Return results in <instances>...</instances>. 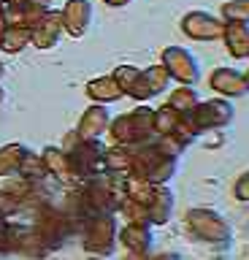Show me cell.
<instances>
[{
	"instance_id": "obj_5",
	"label": "cell",
	"mask_w": 249,
	"mask_h": 260,
	"mask_svg": "<svg viewBox=\"0 0 249 260\" xmlns=\"http://www.w3.org/2000/svg\"><path fill=\"white\" fill-rule=\"evenodd\" d=\"M222 27H225V22L217 19V16H211V14H206V11H190L182 19L184 36H190L195 41H214V38H220Z\"/></svg>"
},
{
	"instance_id": "obj_8",
	"label": "cell",
	"mask_w": 249,
	"mask_h": 260,
	"mask_svg": "<svg viewBox=\"0 0 249 260\" xmlns=\"http://www.w3.org/2000/svg\"><path fill=\"white\" fill-rule=\"evenodd\" d=\"M117 79L122 95H130L135 101H149L155 98L149 92V84H147V76H144V68H135V65H119V68L111 73Z\"/></svg>"
},
{
	"instance_id": "obj_23",
	"label": "cell",
	"mask_w": 249,
	"mask_h": 260,
	"mask_svg": "<svg viewBox=\"0 0 249 260\" xmlns=\"http://www.w3.org/2000/svg\"><path fill=\"white\" fill-rule=\"evenodd\" d=\"M6 24H9V19H6V16H0V36H3V30H6Z\"/></svg>"
},
{
	"instance_id": "obj_14",
	"label": "cell",
	"mask_w": 249,
	"mask_h": 260,
	"mask_svg": "<svg viewBox=\"0 0 249 260\" xmlns=\"http://www.w3.org/2000/svg\"><path fill=\"white\" fill-rule=\"evenodd\" d=\"M87 95H90L95 103L106 106V103L119 101V98H122V89H119L114 76H98V79L87 81Z\"/></svg>"
},
{
	"instance_id": "obj_16",
	"label": "cell",
	"mask_w": 249,
	"mask_h": 260,
	"mask_svg": "<svg viewBox=\"0 0 249 260\" xmlns=\"http://www.w3.org/2000/svg\"><path fill=\"white\" fill-rule=\"evenodd\" d=\"M25 46H30V27L25 24H6L3 36H0V49L6 54H19Z\"/></svg>"
},
{
	"instance_id": "obj_10",
	"label": "cell",
	"mask_w": 249,
	"mask_h": 260,
	"mask_svg": "<svg viewBox=\"0 0 249 260\" xmlns=\"http://www.w3.org/2000/svg\"><path fill=\"white\" fill-rule=\"evenodd\" d=\"M109 125H111L109 109H106L103 103H95V106H90V109L82 114L76 133L82 136V138H100V136L109 130Z\"/></svg>"
},
{
	"instance_id": "obj_11",
	"label": "cell",
	"mask_w": 249,
	"mask_h": 260,
	"mask_svg": "<svg viewBox=\"0 0 249 260\" xmlns=\"http://www.w3.org/2000/svg\"><path fill=\"white\" fill-rule=\"evenodd\" d=\"M41 160H44V168H46V174H49V176L62 179V182H65V179H76L68 152L60 149V146H46V149L41 152Z\"/></svg>"
},
{
	"instance_id": "obj_6",
	"label": "cell",
	"mask_w": 249,
	"mask_h": 260,
	"mask_svg": "<svg viewBox=\"0 0 249 260\" xmlns=\"http://www.w3.org/2000/svg\"><path fill=\"white\" fill-rule=\"evenodd\" d=\"M192 122H195L198 130L203 127H225L233 119V106L228 101H206L198 103L195 109L190 111Z\"/></svg>"
},
{
	"instance_id": "obj_15",
	"label": "cell",
	"mask_w": 249,
	"mask_h": 260,
	"mask_svg": "<svg viewBox=\"0 0 249 260\" xmlns=\"http://www.w3.org/2000/svg\"><path fill=\"white\" fill-rule=\"evenodd\" d=\"M30 149L25 144H6L0 146V176H17Z\"/></svg>"
},
{
	"instance_id": "obj_27",
	"label": "cell",
	"mask_w": 249,
	"mask_h": 260,
	"mask_svg": "<svg viewBox=\"0 0 249 260\" xmlns=\"http://www.w3.org/2000/svg\"><path fill=\"white\" fill-rule=\"evenodd\" d=\"M3 219H6V217H3Z\"/></svg>"
},
{
	"instance_id": "obj_13",
	"label": "cell",
	"mask_w": 249,
	"mask_h": 260,
	"mask_svg": "<svg viewBox=\"0 0 249 260\" xmlns=\"http://www.w3.org/2000/svg\"><path fill=\"white\" fill-rule=\"evenodd\" d=\"M114 236V219L111 217H95L87 228V241L84 247L92 252H109V241Z\"/></svg>"
},
{
	"instance_id": "obj_1",
	"label": "cell",
	"mask_w": 249,
	"mask_h": 260,
	"mask_svg": "<svg viewBox=\"0 0 249 260\" xmlns=\"http://www.w3.org/2000/svg\"><path fill=\"white\" fill-rule=\"evenodd\" d=\"M109 130L117 138V144H127V146L144 144L155 133V111L147 109V106H138L135 111H127L122 117L111 119Z\"/></svg>"
},
{
	"instance_id": "obj_19",
	"label": "cell",
	"mask_w": 249,
	"mask_h": 260,
	"mask_svg": "<svg viewBox=\"0 0 249 260\" xmlns=\"http://www.w3.org/2000/svg\"><path fill=\"white\" fill-rule=\"evenodd\" d=\"M225 22H244L249 24V0H230L222 8Z\"/></svg>"
},
{
	"instance_id": "obj_21",
	"label": "cell",
	"mask_w": 249,
	"mask_h": 260,
	"mask_svg": "<svg viewBox=\"0 0 249 260\" xmlns=\"http://www.w3.org/2000/svg\"><path fill=\"white\" fill-rule=\"evenodd\" d=\"M238 195L244 201H249V174H244V179L238 182Z\"/></svg>"
},
{
	"instance_id": "obj_12",
	"label": "cell",
	"mask_w": 249,
	"mask_h": 260,
	"mask_svg": "<svg viewBox=\"0 0 249 260\" xmlns=\"http://www.w3.org/2000/svg\"><path fill=\"white\" fill-rule=\"evenodd\" d=\"M222 38H225L228 52L236 57V60L249 57V24H244V22H225Z\"/></svg>"
},
{
	"instance_id": "obj_7",
	"label": "cell",
	"mask_w": 249,
	"mask_h": 260,
	"mask_svg": "<svg viewBox=\"0 0 249 260\" xmlns=\"http://www.w3.org/2000/svg\"><path fill=\"white\" fill-rule=\"evenodd\" d=\"M60 14H62V27H65L68 36L82 38L92 22V3L90 0H68Z\"/></svg>"
},
{
	"instance_id": "obj_17",
	"label": "cell",
	"mask_w": 249,
	"mask_h": 260,
	"mask_svg": "<svg viewBox=\"0 0 249 260\" xmlns=\"http://www.w3.org/2000/svg\"><path fill=\"white\" fill-rule=\"evenodd\" d=\"M198 103H200V101H198V92L192 89V84H182L179 89H173V92H171V101H168V106H171V109L182 111V114L192 111Z\"/></svg>"
},
{
	"instance_id": "obj_3",
	"label": "cell",
	"mask_w": 249,
	"mask_h": 260,
	"mask_svg": "<svg viewBox=\"0 0 249 260\" xmlns=\"http://www.w3.org/2000/svg\"><path fill=\"white\" fill-rule=\"evenodd\" d=\"M163 65H165V71L171 73V79L182 81V84H192V87L198 84L200 68H198V60L187 52V49L168 46L163 52Z\"/></svg>"
},
{
	"instance_id": "obj_25",
	"label": "cell",
	"mask_w": 249,
	"mask_h": 260,
	"mask_svg": "<svg viewBox=\"0 0 249 260\" xmlns=\"http://www.w3.org/2000/svg\"><path fill=\"white\" fill-rule=\"evenodd\" d=\"M3 98H6V89H3V87H0V103H3Z\"/></svg>"
},
{
	"instance_id": "obj_24",
	"label": "cell",
	"mask_w": 249,
	"mask_h": 260,
	"mask_svg": "<svg viewBox=\"0 0 249 260\" xmlns=\"http://www.w3.org/2000/svg\"><path fill=\"white\" fill-rule=\"evenodd\" d=\"M3 73H6V65H3V62H0V79H3Z\"/></svg>"
},
{
	"instance_id": "obj_20",
	"label": "cell",
	"mask_w": 249,
	"mask_h": 260,
	"mask_svg": "<svg viewBox=\"0 0 249 260\" xmlns=\"http://www.w3.org/2000/svg\"><path fill=\"white\" fill-rule=\"evenodd\" d=\"M22 203L14 198V195L9 190H0V217H11V214H17Z\"/></svg>"
},
{
	"instance_id": "obj_4",
	"label": "cell",
	"mask_w": 249,
	"mask_h": 260,
	"mask_svg": "<svg viewBox=\"0 0 249 260\" xmlns=\"http://www.w3.org/2000/svg\"><path fill=\"white\" fill-rule=\"evenodd\" d=\"M62 32H65V27H62V14L49 8V11H44L38 16V22L30 27V44L38 46V49H54Z\"/></svg>"
},
{
	"instance_id": "obj_18",
	"label": "cell",
	"mask_w": 249,
	"mask_h": 260,
	"mask_svg": "<svg viewBox=\"0 0 249 260\" xmlns=\"http://www.w3.org/2000/svg\"><path fill=\"white\" fill-rule=\"evenodd\" d=\"M144 76H147V84H149V92L152 95H160L163 89H168V84H171V73L165 71V65H152V68H144Z\"/></svg>"
},
{
	"instance_id": "obj_22",
	"label": "cell",
	"mask_w": 249,
	"mask_h": 260,
	"mask_svg": "<svg viewBox=\"0 0 249 260\" xmlns=\"http://www.w3.org/2000/svg\"><path fill=\"white\" fill-rule=\"evenodd\" d=\"M127 3H133V0H106V6H111V8H119V6H127Z\"/></svg>"
},
{
	"instance_id": "obj_2",
	"label": "cell",
	"mask_w": 249,
	"mask_h": 260,
	"mask_svg": "<svg viewBox=\"0 0 249 260\" xmlns=\"http://www.w3.org/2000/svg\"><path fill=\"white\" fill-rule=\"evenodd\" d=\"M65 152L76 176H100V171L106 168V149L98 144V138H82L74 133L65 144Z\"/></svg>"
},
{
	"instance_id": "obj_9",
	"label": "cell",
	"mask_w": 249,
	"mask_h": 260,
	"mask_svg": "<svg viewBox=\"0 0 249 260\" xmlns=\"http://www.w3.org/2000/svg\"><path fill=\"white\" fill-rule=\"evenodd\" d=\"M211 89H217L225 98H241L249 92V84H246V76L238 73L236 68H217L211 73Z\"/></svg>"
},
{
	"instance_id": "obj_26",
	"label": "cell",
	"mask_w": 249,
	"mask_h": 260,
	"mask_svg": "<svg viewBox=\"0 0 249 260\" xmlns=\"http://www.w3.org/2000/svg\"><path fill=\"white\" fill-rule=\"evenodd\" d=\"M246 84H249V73H246Z\"/></svg>"
}]
</instances>
